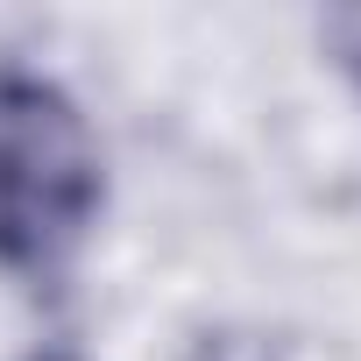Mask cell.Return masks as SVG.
Listing matches in <instances>:
<instances>
[{"label":"cell","instance_id":"obj_1","mask_svg":"<svg viewBox=\"0 0 361 361\" xmlns=\"http://www.w3.org/2000/svg\"><path fill=\"white\" fill-rule=\"evenodd\" d=\"M99 199V142L78 99L57 78L0 57V269L57 276L92 234Z\"/></svg>","mask_w":361,"mask_h":361},{"label":"cell","instance_id":"obj_2","mask_svg":"<svg viewBox=\"0 0 361 361\" xmlns=\"http://www.w3.org/2000/svg\"><path fill=\"white\" fill-rule=\"evenodd\" d=\"M192 361H269V347L248 340V333H206V340L192 347Z\"/></svg>","mask_w":361,"mask_h":361},{"label":"cell","instance_id":"obj_3","mask_svg":"<svg viewBox=\"0 0 361 361\" xmlns=\"http://www.w3.org/2000/svg\"><path fill=\"white\" fill-rule=\"evenodd\" d=\"M340 57L361 71V15H347V22H340Z\"/></svg>","mask_w":361,"mask_h":361},{"label":"cell","instance_id":"obj_4","mask_svg":"<svg viewBox=\"0 0 361 361\" xmlns=\"http://www.w3.org/2000/svg\"><path fill=\"white\" fill-rule=\"evenodd\" d=\"M29 361H85V354H71V347H36Z\"/></svg>","mask_w":361,"mask_h":361}]
</instances>
